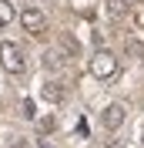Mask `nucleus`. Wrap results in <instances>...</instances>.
I'll return each instance as SVG.
<instances>
[{
  "instance_id": "obj_4",
  "label": "nucleus",
  "mask_w": 144,
  "mask_h": 148,
  "mask_svg": "<svg viewBox=\"0 0 144 148\" xmlns=\"http://www.w3.org/2000/svg\"><path fill=\"white\" fill-rule=\"evenodd\" d=\"M124 118H127V108H124L121 101H114V104H107V108H104V128L117 131L121 125H124Z\"/></svg>"
},
{
  "instance_id": "obj_6",
  "label": "nucleus",
  "mask_w": 144,
  "mask_h": 148,
  "mask_svg": "<svg viewBox=\"0 0 144 148\" xmlns=\"http://www.w3.org/2000/svg\"><path fill=\"white\" fill-rule=\"evenodd\" d=\"M14 3L10 0H0V27H7V24H14Z\"/></svg>"
},
{
  "instance_id": "obj_5",
  "label": "nucleus",
  "mask_w": 144,
  "mask_h": 148,
  "mask_svg": "<svg viewBox=\"0 0 144 148\" xmlns=\"http://www.w3.org/2000/svg\"><path fill=\"white\" fill-rule=\"evenodd\" d=\"M40 98L50 101V104H57V101H64V88L57 81H44V84H40Z\"/></svg>"
},
{
  "instance_id": "obj_1",
  "label": "nucleus",
  "mask_w": 144,
  "mask_h": 148,
  "mask_svg": "<svg viewBox=\"0 0 144 148\" xmlns=\"http://www.w3.org/2000/svg\"><path fill=\"white\" fill-rule=\"evenodd\" d=\"M90 74L101 77V81L114 77V74H117V57L111 54V51H97V54L90 57Z\"/></svg>"
},
{
  "instance_id": "obj_7",
  "label": "nucleus",
  "mask_w": 144,
  "mask_h": 148,
  "mask_svg": "<svg viewBox=\"0 0 144 148\" xmlns=\"http://www.w3.org/2000/svg\"><path fill=\"white\" fill-rule=\"evenodd\" d=\"M24 118H37V111H34V101H30V98H24Z\"/></svg>"
},
{
  "instance_id": "obj_3",
  "label": "nucleus",
  "mask_w": 144,
  "mask_h": 148,
  "mask_svg": "<svg viewBox=\"0 0 144 148\" xmlns=\"http://www.w3.org/2000/svg\"><path fill=\"white\" fill-rule=\"evenodd\" d=\"M20 24H24V30L34 34V37L47 30V17H44L37 7H24V10H20Z\"/></svg>"
},
{
  "instance_id": "obj_2",
  "label": "nucleus",
  "mask_w": 144,
  "mask_h": 148,
  "mask_svg": "<svg viewBox=\"0 0 144 148\" xmlns=\"http://www.w3.org/2000/svg\"><path fill=\"white\" fill-rule=\"evenodd\" d=\"M0 64H3L7 74H24V54H20V47L3 40L0 44Z\"/></svg>"
},
{
  "instance_id": "obj_8",
  "label": "nucleus",
  "mask_w": 144,
  "mask_h": 148,
  "mask_svg": "<svg viewBox=\"0 0 144 148\" xmlns=\"http://www.w3.org/2000/svg\"><path fill=\"white\" fill-rule=\"evenodd\" d=\"M14 148H24V145H14Z\"/></svg>"
}]
</instances>
